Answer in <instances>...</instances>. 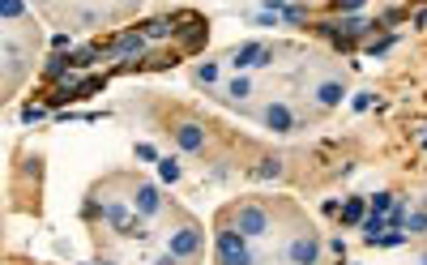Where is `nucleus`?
I'll return each instance as SVG.
<instances>
[{"instance_id":"1","label":"nucleus","mask_w":427,"mask_h":265,"mask_svg":"<svg viewBox=\"0 0 427 265\" xmlns=\"http://www.w3.org/2000/svg\"><path fill=\"white\" fill-rule=\"evenodd\" d=\"M218 248V265H253V248H248V235H239L235 227H222L214 235Z\"/></svg>"},{"instance_id":"2","label":"nucleus","mask_w":427,"mask_h":265,"mask_svg":"<svg viewBox=\"0 0 427 265\" xmlns=\"http://www.w3.org/2000/svg\"><path fill=\"white\" fill-rule=\"evenodd\" d=\"M231 227H235L239 235H248V239H257V235L269 231V210H265L261 201H244V205L231 210Z\"/></svg>"},{"instance_id":"3","label":"nucleus","mask_w":427,"mask_h":265,"mask_svg":"<svg viewBox=\"0 0 427 265\" xmlns=\"http://www.w3.org/2000/svg\"><path fill=\"white\" fill-rule=\"evenodd\" d=\"M201 244H206V235H201V227H180L167 235V253H175L180 261H192L201 253Z\"/></svg>"},{"instance_id":"4","label":"nucleus","mask_w":427,"mask_h":265,"mask_svg":"<svg viewBox=\"0 0 427 265\" xmlns=\"http://www.w3.org/2000/svg\"><path fill=\"white\" fill-rule=\"evenodd\" d=\"M171 133H175V146H180V150H188V154L206 150V125H197V120H180Z\"/></svg>"},{"instance_id":"5","label":"nucleus","mask_w":427,"mask_h":265,"mask_svg":"<svg viewBox=\"0 0 427 265\" xmlns=\"http://www.w3.org/2000/svg\"><path fill=\"white\" fill-rule=\"evenodd\" d=\"M287 257H291V265H316V257H320V239H316L312 231L295 235L291 248H287Z\"/></svg>"},{"instance_id":"6","label":"nucleus","mask_w":427,"mask_h":265,"mask_svg":"<svg viewBox=\"0 0 427 265\" xmlns=\"http://www.w3.org/2000/svg\"><path fill=\"white\" fill-rule=\"evenodd\" d=\"M273 60V52H269V47L265 43H244V47H235V52H231V64H235V73H239V68H253V64H269Z\"/></svg>"},{"instance_id":"7","label":"nucleus","mask_w":427,"mask_h":265,"mask_svg":"<svg viewBox=\"0 0 427 265\" xmlns=\"http://www.w3.org/2000/svg\"><path fill=\"white\" fill-rule=\"evenodd\" d=\"M158 205H163V197H158V184L141 180V184L133 188V210H137V219H149V214H158Z\"/></svg>"},{"instance_id":"8","label":"nucleus","mask_w":427,"mask_h":265,"mask_svg":"<svg viewBox=\"0 0 427 265\" xmlns=\"http://www.w3.org/2000/svg\"><path fill=\"white\" fill-rule=\"evenodd\" d=\"M261 125L273 129V133H295V111H291L287 103H269V107L261 111Z\"/></svg>"},{"instance_id":"9","label":"nucleus","mask_w":427,"mask_h":265,"mask_svg":"<svg viewBox=\"0 0 427 265\" xmlns=\"http://www.w3.org/2000/svg\"><path fill=\"white\" fill-rule=\"evenodd\" d=\"M141 52H145V35H141V30H124V35L107 47V56H120V60L141 56Z\"/></svg>"},{"instance_id":"10","label":"nucleus","mask_w":427,"mask_h":265,"mask_svg":"<svg viewBox=\"0 0 427 265\" xmlns=\"http://www.w3.org/2000/svg\"><path fill=\"white\" fill-rule=\"evenodd\" d=\"M359 231H363V244H372V248H376V244H381V239L389 235V219H385V214H367Z\"/></svg>"},{"instance_id":"11","label":"nucleus","mask_w":427,"mask_h":265,"mask_svg":"<svg viewBox=\"0 0 427 265\" xmlns=\"http://www.w3.org/2000/svg\"><path fill=\"white\" fill-rule=\"evenodd\" d=\"M372 214V205H367V197H350L346 205H342V227H363V219Z\"/></svg>"},{"instance_id":"12","label":"nucleus","mask_w":427,"mask_h":265,"mask_svg":"<svg viewBox=\"0 0 427 265\" xmlns=\"http://www.w3.org/2000/svg\"><path fill=\"white\" fill-rule=\"evenodd\" d=\"M69 64H78V56H69V52H52L47 56V64H43V77L52 82V77H64L69 73Z\"/></svg>"},{"instance_id":"13","label":"nucleus","mask_w":427,"mask_h":265,"mask_svg":"<svg viewBox=\"0 0 427 265\" xmlns=\"http://www.w3.org/2000/svg\"><path fill=\"white\" fill-rule=\"evenodd\" d=\"M342 99H346V86H342V82H320V86H316V103H320V107H338Z\"/></svg>"},{"instance_id":"14","label":"nucleus","mask_w":427,"mask_h":265,"mask_svg":"<svg viewBox=\"0 0 427 265\" xmlns=\"http://www.w3.org/2000/svg\"><path fill=\"white\" fill-rule=\"evenodd\" d=\"M98 219H103V223H111V227H124V223H129V205H124V201H103V210H98Z\"/></svg>"},{"instance_id":"15","label":"nucleus","mask_w":427,"mask_h":265,"mask_svg":"<svg viewBox=\"0 0 427 265\" xmlns=\"http://www.w3.org/2000/svg\"><path fill=\"white\" fill-rule=\"evenodd\" d=\"M184 176V167H180V158H158V180L163 184H175Z\"/></svg>"},{"instance_id":"16","label":"nucleus","mask_w":427,"mask_h":265,"mask_svg":"<svg viewBox=\"0 0 427 265\" xmlns=\"http://www.w3.org/2000/svg\"><path fill=\"white\" fill-rule=\"evenodd\" d=\"M393 43H397V35H385V39H372V43H367V56H372V60H381V56H389V52H393Z\"/></svg>"},{"instance_id":"17","label":"nucleus","mask_w":427,"mask_h":265,"mask_svg":"<svg viewBox=\"0 0 427 265\" xmlns=\"http://www.w3.org/2000/svg\"><path fill=\"white\" fill-rule=\"evenodd\" d=\"M192 77H197V86H214V82H218V64H210V60H206V64H197V68H192Z\"/></svg>"},{"instance_id":"18","label":"nucleus","mask_w":427,"mask_h":265,"mask_svg":"<svg viewBox=\"0 0 427 265\" xmlns=\"http://www.w3.org/2000/svg\"><path fill=\"white\" fill-rule=\"evenodd\" d=\"M257 176H261V180H278V176H282V158H261Z\"/></svg>"},{"instance_id":"19","label":"nucleus","mask_w":427,"mask_h":265,"mask_svg":"<svg viewBox=\"0 0 427 265\" xmlns=\"http://www.w3.org/2000/svg\"><path fill=\"white\" fill-rule=\"evenodd\" d=\"M367 205H372V214H385V219H389V210H393V192H376V197H367Z\"/></svg>"},{"instance_id":"20","label":"nucleus","mask_w":427,"mask_h":265,"mask_svg":"<svg viewBox=\"0 0 427 265\" xmlns=\"http://www.w3.org/2000/svg\"><path fill=\"white\" fill-rule=\"evenodd\" d=\"M175 26H171V21H145V26H141V35L145 39H163V35H171Z\"/></svg>"},{"instance_id":"21","label":"nucleus","mask_w":427,"mask_h":265,"mask_svg":"<svg viewBox=\"0 0 427 265\" xmlns=\"http://www.w3.org/2000/svg\"><path fill=\"white\" fill-rule=\"evenodd\" d=\"M120 235H129V239H145V219H129L120 227Z\"/></svg>"},{"instance_id":"22","label":"nucleus","mask_w":427,"mask_h":265,"mask_svg":"<svg viewBox=\"0 0 427 265\" xmlns=\"http://www.w3.org/2000/svg\"><path fill=\"white\" fill-rule=\"evenodd\" d=\"M0 17H5V21H17V17H26V5H17V0H9V5H0Z\"/></svg>"},{"instance_id":"23","label":"nucleus","mask_w":427,"mask_h":265,"mask_svg":"<svg viewBox=\"0 0 427 265\" xmlns=\"http://www.w3.org/2000/svg\"><path fill=\"white\" fill-rule=\"evenodd\" d=\"M227 94H231V99H244V94H253V82H248V77H235V82L227 86Z\"/></svg>"},{"instance_id":"24","label":"nucleus","mask_w":427,"mask_h":265,"mask_svg":"<svg viewBox=\"0 0 427 265\" xmlns=\"http://www.w3.org/2000/svg\"><path fill=\"white\" fill-rule=\"evenodd\" d=\"M427 231V214H410L406 219V235H423Z\"/></svg>"},{"instance_id":"25","label":"nucleus","mask_w":427,"mask_h":265,"mask_svg":"<svg viewBox=\"0 0 427 265\" xmlns=\"http://www.w3.org/2000/svg\"><path fill=\"white\" fill-rule=\"evenodd\" d=\"M278 13H282V21H304L308 17V9H299V5H278Z\"/></svg>"},{"instance_id":"26","label":"nucleus","mask_w":427,"mask_h":265,"mask_svg":"<svg viewBox=\"0 0 427 265\" xmlns=\"http://www.w3.org/2000/svg\"><path fill=\"white\" fill-rule=\"evenodd\" d=\"M137 158H141V163H158V150L149 146V141H141V146H137Z\"/></svg>"},{"instance_id":"27","label":"nucleus","mask_w":427,"mask_h":265,"mask_svg":"<svg viewBox=\"0 0 427 265\" xmlns=\"http://www.w3.org/2000/svg\"><path fill=\"white\" fill-rule=\"evenodd\" d=\"M397 244H406V231H389V235L381 239V248H397Z\"/></svg>"},{"instance_id":"28","label":"nucleus","mask_w":427,"mask_h":265,"mask_svg":"<svg viewBox=\"0 0 427 265\" xmlns=\"http://www.w3.org/2000/svg\"><path fill=\"white\" fill-rule=\"evenodd\" d=\"M21 120H26V125H35V120H43V107L26 103V107H21Z\"/></svg>"},{"instance_id":"29","label":"nucleus","mask_w":427,"mask_h":265,"mask_svg":"<svg viewBox=\"0 0 427 265\" xmlns=\"http://www.w3.org/2000/svg\"><path fill=\"white\" fill-rule=\"evenodd\" d=\"M350 107H355V111H367V107H372V94H367V90L355 94V99H350Z\"/></svg>"},{"instance_id":"30","label":"nucleus","mask_w":427,"mask_h":265,"mask_svg":"<svg viewBox=\"0 0 427 265\" xmlns=\"http://www.w3.org/2000/svg\"><path fill=\"white\" fill-rule=\"evenodd\" d=\"M98 265H111V261H98Z\"/></svg>"},{"instance_id":"31","label":"nucleus","mask_w":427,"mask_h":265,"mask_svg":"<svg viewBox=\"0 0 427 265\" xmlns=\"http://www.w3.org/2000/svg\"><path fill=\"white\" fill-rule=\"evenodd\" d=\"M423 265H427V257H423Z\"/></svg>"}]
</instances>
